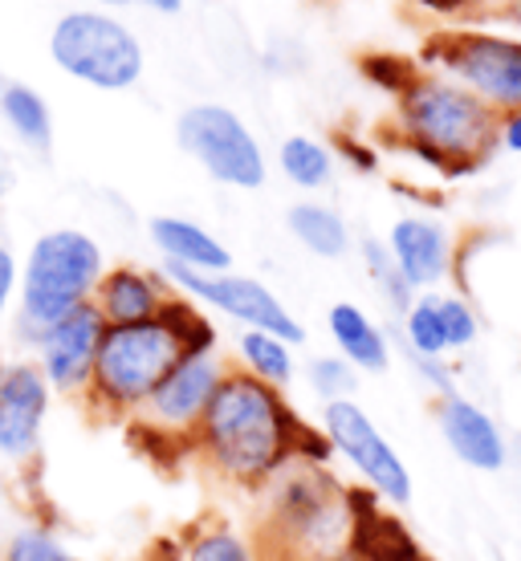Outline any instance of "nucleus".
<instances>
[{"mask_svg":"<svg viewBox=\"0 0 521 561\" xmlns=\"http://www.w3.org/2000/svg\"><path fill=\"white\" fill-rule=\"evenodd\" d=\"M4 561H78L70 549L61 546L54 534H45V529H21L13 534V541L4 546Z\"/></svg>","mask_w":521,"mask_h":561,"instance_id":"29","label":"nucleus"},{"mask_svg":"<svg viewBox=\"0 0 521 561\" xmlns=\"http://www.w3.org/2000/svg\"><path fill=\"white\" fill-rule=\"evenodd\" d=\"M106 4H147V9H159V13H180L183 0H106Z\"/></svg>","mask_w":521,"mask_h":561,"instance_id":"33","label":"nucleus"},{"mask_svg":"<svg viewBox=\"0 0 521 561\" xmlns=\"http://www.w3.org/2000/svg\"><path fill=\"white\" fill-rule=\"evenodd\" d=\"M143 561H183V553H175V549H159V553H151V558H143Z\"/></svg>","mask_w":521,"mask_h":561,"instance_id":"34","label":"nucleus"},{"mask_svg":"<svg viewBox=\"0 0 521 561\" xmlns=\"http://www.w3.org/2000/svg\"><path fill=\"white\" fill-rule=\"evenodd\" d=\"M0 114L9 118V127L21 135V142L45 151L54 142V118H49V106L37 90L29 85H4L0 90Z\"/></svg>","mask_w":521,"mask_h":561,"instance_id":"21","label":"nucleus"},{"mask_svg":"<svg viewBox=\"0 0 521 561\" xmlns=\"http://www.w3.org/2000/svg\"><path fill=\"white\" fill-rule=\"evenodd\" d=\"M237 351H240V363H245V375H253V379L269 382L278 391H285L294 382V370H297L294 346L282 342V337L265 334V330H245Z\"/></svg>","mask_w":521,"mask_h":561,"instance_id":"20","label":"nucleus"},{"mask_svg":"<svg viewBox=\"0 0 521 561\" xmlns=\"http://www.w3.org/2000/svg\"><path fill=\"white\" fill-rule=\"evenodd\" d=\"M411 370L423 379V387H432L440 394H456V366L449 363V358H416V354H408Z\"/></svg>","mask_w":521,"mask_h":561,"instance_id":"30","label":"nucleus"},{"mask_svg":"<svg viewBox=\"0 0 521 561\" xmlns=\"http://www.w3.org/2000/svg\"><path fill=\"white\" fill-rule=\"evenodd\" d=\"M94 294L99 297H90V301L99 306L106 325L151 322V318H159V306H163V289L147 273H139V268H111V273H102Z\"/></svg>","mask_w":521,"mask_h":561,"instance_id":"18","label":"nucleus"},{"mask_svg":"<svg viewBox=\"0 0 521 561\" xmlns=\"http://www.w3.org/2000/svg\"><path fill=\"white\" fill-rule=\"evenodd\" d=\"M497 147H506L509 154H521V111L501 114V127H497Z\"/></svg>","mask_w":521,"mask_h":561,"instance_id":"32","label":"nucleus"},{"mask_svg":"<svg viewBox=\"0 0 521 561\" xmlns=\"http://www.w3.org/2000/svg\"><path fill=\"white\" fill-rule=\"evenodd\" d=\"M151 240L159 244V253L168 256V265L192 268V273H228L233 268V253L225 244L183 216H156Z\"/></svg>","mask_w":521,"mask_h":561,"instance_id":"17","label":"nucleus"},{"mask_svg":"<svg viewBox=\"0 0 521 561\" xmlns=\"http://www.w3.org/2000/svg\"><path fill=\"white\" fill-rule=\"evenodd\" d=\"M322 435L330 439L335 456L351 463L359 480L380 496L383 505H408L411 492H416L408 463L392 448V439L380 432V423L371 420L354 399L322 403Z\"/></svg>","mask_w":521,"mask_h":561,"instance_id":"7","label":"nucleus"},{"mask_svg":"<svg viewBox=\"0 0 521 561\" xmlns=\"http://www.w3.org/2000/svg\"><path fill=\"white\" fill-rule=\"evenodd\" d=\"M0 370H4V366H0Z\"/></svg>","mask_w":521,"mask_h":561,"instance_id":"37","label":"nucleus"},{"mask_svg":"<svg viewBox=\"0 0 521 561\" xmlns=\"http://www.w3.org/2000/svg\"><path fill=\"white\" fill-rule=\"evenodd\" d=\"M175 135H180L183 151L192 154L212 180L228 183V187H245V192L265 183L261 142L240 123V114H233L228 106H216V102L188 106L175 123Z\"/></svg>","mask_w":521,"mask_h":561,"instance_id":"8","label":"nucleus"},{"mask_svg":"<svg viewBox=\"0 0 521 561\" xmlns=\"http://www.w3.org/2000/svg\"><path fill=\"white\" fill-rule=\"evenodd\" d=\"M437 427L440 439L449 444L456 460L473 468V472H506L509 463V435L501 432V423L480 408L477 399L468 394H440L437 399Z\"/></svg>","mask_w":521,"mask_h":561,"instance_id":"13","label":"nucleus"},{"mask_svg":"<svg viewBox=\"0 0 521 561\" xmlns=\"http://www.w3.org/2000/svg\"><path fill=\"white\" fill-rule=\"evenodd\" d=\"M159 322L168 325L171 337L183 346V354H212V346H216V330H212V322L188 301V297H171V301L163 297Z\"/></svg>","mask_w":521,"mask_h":561,"instance_id":"24","label":"nucleus"},{"mask_svg":"<svg viewBox=\"0 0 521 561\" xmlns=\"http://www.w3.org/2000/svg\"><path fill=\"white\" fill-rule=\"evenodd\" d=\"M269 534L278 558L269 561H335L351 549V492L335 484L322 463L294 460L269 480Z\"/></svg>","mask_w":521,"mask_h":561,"instance_id":"3","label":"nucleus"},{"mask_svg":"<svg viewBox=\"0 0 521 561\" xmlns=\"http://www.w3.org/2000/svg\"><path fill=\"white\" fill-rule=\"evenodd\" d=\"M54 387L45 382L37 363H9L0 370V456L29 460L42 444L45 411Z\"/></svg>","mask_w":521,"mask_h":561,"instance_id":"12","label":"nucleus"},{"mask_svg":"<svg viewBox=\"0 0 521 561\" xmlns=\"http://www.w3.org/2000/svg\"><path fill=\"white\" fill-rule=\"evenodd\" d=\"M302 427V415L278 387L245 370H228L196 427V448L225 480L265 489L294 463Z\"/></svg>","mask_w":521,"mask_h":561,"instance_id":"1","label":"nucleus"},{"mask_svg":"<svg viewBox=\"0 0 521 561\" xmlns=\"http://www.w3.org/2000/svg\"><path fill=\"white\" fill-rule=\"evenodd\" d=\"M102 249L94 237L78 228H54L33 240L21 277V313L33 325V342L45 325L66 318L70 309L86 306L102 280Z\"/></svg>","mask_w":521,"mask_h":561,"instance_id":"5","label":"nucleus"},{"mask_svg":"<svg viewBox=\"0 0 521 561\" xmlns=\"http://www.w3.org/2000/svg\"><path fill=\"white\" fill-rule=\"evenodd\" d=\"M13 289H16V256L0 244V318H4V309L13 301Z\"/></svg>","mask_w":521,"mask_h":561,"instance_id":"31","label":"nucleus"},{"mask_svg":"<svg viewBox=\"0 0 521 561\" xmlns=\"http://www.w3.org/2000/svg\"><path fill=\"white\" fill-rule=\"evenodd\" d=\"M399 334H404V351L416 358H449V337L440 322L437 289L432 294H416L408 313L399 318Z\"/></svg>","mask_w":521,"mask_h":561,"instance_id":"22","label":"nucleus"},{"mask_svg":"<svg viewBox=\"0 0 521 561\" xmlns=\"http://www.w3.org/2000/svg\"><path fill=\"white\" fill-rule=\"evenodd\" d=\"M306 382L310 391L322 399V403H339V399H351L354 387H359V370H354L342 354H318L306 366Z\"/></svg>","mask_w":521,"mask_h":561,"instance_id":"26","label":"nucleus"},{"mask_svg":"<svg viewBox=\"0 0 521 561\" xmlns=\"http://www.w3.org/2000/svg\"><path fill=\"white\" fill-rule=\"evenodd\" d=\"M0 183H4V175H0Z\"/></svg>","mask_w":521,"mask_h":561,"instance_id":"36","label":"nucleus"},{"mask_svg":"<svg viewBox=\"0 0 521 561\" xmlns=\"http://www.w3.org/2000/svg\"><path fill=\"white\" fill-rule=\"evenodd\" d=\"M106 334V322L94 301L70 309L66 318L45 325L37 334V366H42L45 382L61 394H86L94 379V363H99V346Z\"/></svg>","mask_w":521,"mask_h":561,"instance_id":"11","label":"nucleus"},{"mask_svg":"<svg viewBox=\"0 0 521 561\" xmlns=\"http://www.w3.org/2000/svg\"><path fill=\"white\" fill-rule=\"evenodd\" d=\"M326 325H330V337L347 363L359 370V375H383L392 366V342L380 325L371 322V313L359 309L354 301H339L326 313Z\"/></svg>","mask_w":521,"mask_h":561,"instance_id":"16","label":"nucleus"},{"mask_svg":"<svg viewBox=\"0 0 521 561\" xmlns=\"http://www.w3.org/2000/svg\"><path fill=\"white\" fill-rule=\"evenodd\" d=\"M285 225L294 232L314 256H326V261H339V256L351 253V228L342 220L335 208H326V204H294L290 216H285Z\"/></svg>","mask_w":521,"mask_h":561,"instance_id":"19","label":"nucleus"},{"mask_svg":"<svg viewBox=\"0 0 521 561\" xmlns=\"http://www.w3.org/2000/svg\"><path fill=\"white\" fill-rule=\"evenodd\" d=\"M449 82L465 85L489 111H521V42L497 33H452L432 45Z\"/></svg>","mask_w":521,"mask_h":561,"instance_id":"9","label":"nucleus"},{"mask_svg":"<svg viewBox=\"0 0 521 561\" xmlns=\"http://www.w3.org/2000/svg\"><path fill=\"white\" fill-rule=\"evenodd\" d=\"M188 354L171 337L159 318L135 325H106L94 363V379L86 387L90 403L111 415L147 408V399L159 391V382L183 363Z\"/></svg>","mask_w":521,"mask_h":561,"instance_id":"4","label":"nucleus"},{"mask_svg":"<svg viewBox=\"0 0 521 561\" xmlns=\"http://www.w3.org/2000/svg\"><path fill=\"white\" fill-rule=\"evenodd\" d=\"M183 561H257V558L245 537L233 534L228 525H216V529H204V534H196L188 541Z\"/></svg>","mask_w":521,"mask_h":561,"instance_id":"27","label":"nucleus"},{"mask_svg":"<svg viewBox=\"0 0 521 561\" xmlns=\"http://www.w3.org/2000/svg\"><path fill=\"white\" fill-rule=\"evenodd\" d=\"M437 306H440V322H444V337H449V354L468 351L480 334V322H477V313H473V306L456 294H437Z\"/></svg>","mask_w":521,"mask_h":561,"instance_id":"28","label":"nucleus"},{"mask_svg":"<svg viewBox=\"0 0 521 561\" xmlns=\"http://www.w3.org/2000/svg\"><path fill=\"white\" fill-rule=\"evenodd\" d=\"M168 277L180 285L188 297H196L204 306L220 309L228 318H237L240 325L249 330H265V334L282 337L290 346H302L306 342V330L294 313L273 297L269 285L253 277H237V273H192V268L168 265Z\"/></svg>","mask_w":521,"mask_h":561,"instance_id":"10","label":"nucleus"},{"mask_svg":"<svg viewBox=\"0 0 521 561\" xmlns=\"http://www.w3.org/2000/svg\"><path fill=\"white\" fill-rule=\"evenodd\" d=\"M49 54L70 78L99 90H127L143 73V45L123 21L106 13L61 16L49 37Z\"/></svg>","mask_w":521,"mask_h":561,"instance_id":"6","label":"nucleus"},{"mask_svg":"<svg viewBox=\"0 0 521 561\" xmlns=\"http://www.w3.org/2000/svg\"><path fill=\"white\" fill-rule=\"evenodd\" d=\"M387 253L399 265L404 280L416 294H432L440 280H449L452 273V237L449 228L428 220V216H404L395 220L387 232Z\"/></svg>","mask_w":521,"mask_h":561,"instance_id":"15","label":"nucleus"},{"mask_svg":"<svg viewBox=\"0 0 521 561\" xmlns=\"http://www.w3.org/2000/svg\"><path fill=\"white\" fill-rule=\"evenodd\" d=\"M225 375L228 370L212 354H188L168 379L159 382V391L147 399V411L156 415V423H163L168 435L196 432L212 403V394L220 391Z\"/></svg>","mask_w":521,"mask_h":561,"instance_id":"14","label":"nucleus"},{"mask_svg":"<svg viewBox=\"0 0 521 561\" xmlns=\"http://www.w3.org/2000/svg\"><path fill=\"white\" fill-rule=\"evenodd\" d=\"M423 4H432V9H461L465 0H423Z\"/></svg>","mask_w":521,"mask_h":561,"instance_id":"35","label":"nucleus"},{"mask_svg":"<svg viewBox=\"0 0 521 561\" xmlns=\"http://www.w3.org/2000/svg\"><path fill=\"white\" fill-rule=\"evenodd\" d=\"M278 163H282L285 180H294L297 187H326L330 175H335V154L326 151L318 139H306V135H294V139L282 142L278 151Z\"/></svg>","mask_w":521,"mask_h":561,"instance_id":"23","label":"nucleus"},{"mask_svg":"<svg viewBox=\"0 0 521 561\" xmlns=\"http://www.w3.org/2000/svg\"><path fill=\"white\" fill-rule=\"evenodd\" d=\"M363 265H366V273H371V280L380 285L383 301L404 318L408 306L416 301V289L404 280V273H399V265L392 261V253H387V244H383V240H371V237L363 240Z\"/></svg>","mask_w":521,"mask_h":561,"instance_id":"25","label":"nucleus"},{"mask_svg":"<svg viewBox=\"0 0 521 561\" xmlns=\"http://www.w3.org/2000/svg\"><path fill=\"white\" fill-rule=\"evenodd\" d=\"M399 123L408 147L432 168L477 171L497 147L501 114L449 78H411L399 90Z\"/></svg>","mask_w":521,"mask_h":561,"instance_id":"2","label":"nucleus"}]
</instances>
